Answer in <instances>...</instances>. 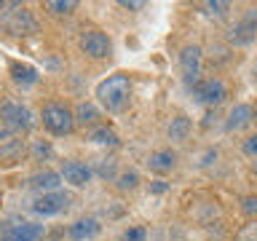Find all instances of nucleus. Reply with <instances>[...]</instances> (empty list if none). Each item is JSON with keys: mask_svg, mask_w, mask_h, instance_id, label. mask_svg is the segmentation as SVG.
Returning <instances> with one entry per match:
<instances>
[{"mask_svg": "<svg viewBox=\"0 0 257 241\" xmlns=\"http://www.w3.org/2000/svg\"><path fill=\"white\" fill-rule=\"evenodd\" d=\"M132 91H134V83L126 72H115V75H107L104 80L96 83V102L102 104L107 112L118 115L123 112L128 104H132Z\"/></svg>", "mask_w": 257, "mask_h": 241, "instance_id": "f257e3e1", "label": "nucleus"}, {"mask_svg": "<svg viewBox=\"0 0 257 241\" xmlns=\"http://www.w3.org/2000/svg\"><path fill=\"white\" fill-rule=\"evenodd\" d=\"M40 124L51 137H70L75 132V110L64 102H46L40 110Z\"/></svg>", "mask_w": 257, "mask_h": 241, "instance_id": "f03ea898", "label": "nucleus"}, {"mask_svg": "<svg viewBox=\"0 0 257 241\" xmlns=\"http://www.w3.org/2000/svg\"><path fill=\"white\" fill-rule=\"evenodd\" d=\"M0 124H3L14 137H22L35 129L38 118L27 104L16 102V99H0Z\"/></svg>", "mask_w": 257, "mask_h": 241, "instance_id": "7ed1b4c3", "label": "nucleus"}, {"mask_svg": "<svg viewBox=\"0 0 257 241\" xmlns=\"http://www.w3.org/2000/svg\"><path fill=\"white\" fill-rule=\"evenodd\" d=\"M0 24H3V30L14 38H30L40 30L35 14L22 3H8V11H6L3 19H0Z\"/></svg>", "mask_w": 257, "mask_h": 241, "instance_id": "20e7f679", "label": "nucleus"}, {"mask_svg": "<svg viewBox=\"0 0 257 241\" xmlns=\"http://www.w3.org/2000/svg\"><path fill=\"white\" fill-rule=\"evenodd\" d=\"M46 225L22 217H6L0 220V241H43Z\"/></svg>", "mask_w": 257, "mask_h": 241, "instance_id": "39448f33", "label": "nucleus"}, {"mask_svg": "<svg viewBox=\"0 0 257 241\" xmlns=\"http://www.w3.org/2000/svg\"><path fill=\"white\" fill-rule=\"evenodd\" d=\"M180 70H182V83L188 91H193L204 80V48L198 43H188L180 51Z\"/></svg>", "mask_w": 257, "mask_h": 241, "instance_id": "423d86ee", "label": "nucleus"}, {"mask_svg": "<svg viewBox=\"0 0 257 241\" xmlns=\"http://www.w3.org/2000/svg\"><path fill=\"white\" fill-rule=\"evenodd\" d=\"M78 48L88 56V59L102 62V59H110L112 56V38L99 27H86V30H80V35H78Z\"/></svg>", "mask_w": 257, "mask_h": 241, "instance_id": "0eeeda50", "label": "nucleus"}, {"mask_svg": "<svg viewBox=\"0 0 257 241\" xmlns=\"http://www.w3.org/2000/svg\"><path fill=\"white\" fill-rule=\"evenodd\" d=\"M254 40H257V6L246 8L244 16H241V19L228 30V46L230 48L252 46Z\"/></svg>", "mask_w": 257, "mask_h": 241, "instance_id": "6e6552de", "label": "nucleus"}, {"mask_svg": "<svg viewBox=\"0 0 257 241\" xmlns=\"http://www.w3.org/2000/svg\"><path fill=\"white\" fill-rule=\"evenodd\" d=\"M193 96H196V102L198 104H204V107H220V104L228 99V83H225L222 78H217V75H209L204 78L201 83L190 91Z\"/></svg>", "mask_w": 257, "mask_h": 241, "instance_id": "1a4fd4ad", "label": "nucleus"}, {"mask_svg": "<svg viewBox=\"0 0 257 241\" xmlns=\"http://www.w3.org/2000/svg\"><path fill=\"white\" fill-rule=\"evenodd\" d=\"M70 193L64 190H54V193H43V196H35L30 204V212L40 217V220H46V217H56L62 212H67L70 209Z\"/></svg>", "mask_w": 257, "mask_h": 241, "instance_id": "9d476101", "label": "nucleus"}, {"mask_svg": "<svg viewBox=\"0 0 257 241\" xmlns=\"http://www.w3.org/2000/svg\"><path fill=\"white\" fill-rule=\"evenodd\" d=\"M59 174H62L64 185H70V188H75V190L88 188V185H91V180H94V169H91V164H86V161H78V158L62 161Z\"/></svg>", "mask_w": 257, "mask_h": 241, "instance_id": "9b49d317", "label": "nucleus"}, {"mask_svg": "<svg viewBox=\"0 0 257 241\" xmlns=\"http://www.w3.org/2000/svg\"><path fill=\"white\" fill-rule=\"evenodd\" d=\"M252 126H254V104H249V102L233 104L228 118H225V132L238 134V132H246V129H252Z\"/></svg>", "mask_w": 257, "mask_h": 241, "instance_id": "f8f14e48", "label": "nucleus"}, {"mask_svg": "<svg viewBox=\"0 0 257 241\" xmlns=\"http://www.w3.org/2000/svg\"><path fill=\"white\" fill-rule=\"evenodd\" d=\"M30 156V142L24 137H11L0 145V166H16Z\"/></svg>", "mask_w": 257, "mask_h": 241, "instance_id": "ddd939ff", "label": "nucleus"}, {"mask_svg": "<svg viewBox=\"0 0 257 241\" xmlns=\"http://www.w3.org/2000/svg\"><path fill=\"white\" fill-rule=\"evenodd\" d=\"M62 174L54 172V169H43V172H35L27 180V188L35 190L38 196H43V193H54V190H62Z\"/></svg>", "mask_w": 257, "mask_h": 241, "instance_id": "4468645a", "label": "nucleus"}, {"mask_svg": "<svg viewBox=\"0 0 257 241\" xmlns=\"http://www.w3.org/2000/svg\"><path fill=\"white\" fill-rule=\"evenodd\" d=\"M102 233V222L96 220V217H80V220H75L67 228V236L70 241H91Z\"/></svg>", "mask_w": 257, "mask_h": 241, "instance_id": "2eb2a0df", "label": "nucleus"}, {"mask_svg": "<svg viewBox=\"0 0 257 241\" xmlns=\"http://www.w3.org/2000/svg\"><path fill=\"white\" fill-rule=\"evenodd\" d=\"M148 169H150L153 174H158V177L174 172V169H177V153L169 150V148L150 153V156H148Z\"/></svg>", "mask_w": 257, "mask_h": 241, "instance_id": "dca6fc26", "label": "nucleus"}, {"mask_svg": "<svg viewBox=\"0 0 257 241\" xmlns=\"http://www.w3.org/2000/svg\"><path fill=\"white\" fill-rule=\"evenodd\" d=\"M11 80L19 88H32L40 80V72L32 67V64H24V62H11Z\"/></svg>", "mask_w": 257, "mask_h": 241, "instance_id": "f3484780", "label": "nucleus"}, {"mask_svg": "<svg viewBox=\"0 0 257 241\" xmlns=\"http://www.w3.org/2000/svg\"><path fill=\"white\" fill-rule=\"evenodd\" d=\"M72 110H75V124H78V126L88 129V132H91V129H96V126H102V124H99L102 112H99V107H96L94 102H78Z\"/></svg>", "mask_w": 257, "mask_h": 241, "instance_id": "a211bd4d", "label": "nucleus"}, {"mask_svg": "<svg viewBox=\"0 0 257 241\" xmlns=\"http://www.w3.org/2000/svg\"><path fill=\"white\" fill-rule=\"evenodd\" d=\"M193 134V120L188 115H174L169 120V129H166V137L172 142H188Z\"/></svg>", "mask_w": 257, "mask_h": 241, "instance_id": "6ab92c4d", "label": "nucleus"}, {"mask_svg": "<svg viewBox=\"0 0 257 241\" xmlns=\"http://www.w3.org/2000/svg\"><path fill=\"white\" fill-rule=\"evenodd\" d=\"M86 140L91 142V145H99V148H118L120 145V137L115 134V129H110V126H96L91 129V132L86 134Z\"/></svg>", "mask_w": 257, "mask_h": 241, "instance_id": "aec40b11", "label": "nucleus"}, {"mask_svg": "<svg viewBox=\"0 0 257 241\" xmlns=\"http://www.w3.org/2000/svg\"><path fill=\"white\" fill-rule=\"evenodd\" d=\"M91 169H94V177H99V180H104V182H115L118 180V161L112 158V156H102V158H96L94 164H91Z\"/></svg>", "mask_w": 257, "mask_h": 241, "instance_id": "412c9836", "label": "nucleus"}, {"mask_svg": "<svg viewBox=\"0 0 257 241\" xmlns=\"http://www.w3.org/2000/svg\"><path fill=\"white\" fill-rule=\"evenodd\" d=\"M30 161H35V164H46V161L54 158V145L48 140H32L30 142Z\"/></svg>", "mask_w": 257, "mask_h": 241, "instance_id": "4be33fe9", "label": "nucleus"}, {"mask_svg": "<svg viewBox=\"0 0 257 241\" xmlns=\"http://www.w3.org/2000/svg\"><path fill=\"white\" fill-rule=\"evenodd\" d=\"M140 182H142V177L137 169H123V172L118 174V180H115V188L120 193H134L137 188H140Z\"/></svg>", "mask_w": 257, "mask_h": 241, "instance_id": "5701e85b", "label": "nucleus"}, {"mask_svg": "<svg viewBox=\"0 0 257 241\" xmlns=\"http://www.w3.org/2000/svg\"><path fill=\"white\" fill-rule=\"evenodd\" d=\"M198 8H201L204 16H209V19H225L233 6L228 3V0H206V3H201Z\"/></svg>", "mask_w": 257, "mask_h": 241, "instance_id": "b1692460", "label": "nucleus"}, {"mask_svg": "<svg viewBox=\"0 0 257 241\" xmlns=\"http://www.w3.org/2000/svg\"><path fill=\"white\" fill-rule=\"evenodd\" d=\"M43 8L51 16H70L78 8V3H75V0H46Z\"/></svg>", "mask_w": 257, "mask_h": 241, "instance_id": "393cba45", "label": "nucleus"}, {"mask_svg": "<svg viewBox=\"0 0 257 241\" xmlns=\"http://www.w3.org/2000/svg\"><path fill=\"white\" fill-rule=\"evenodd\" d=\"M148 238V230L142 228V225H128V228L120 233L118 241H145Z\"/></svg>", "mask_w": 257, "mask_h": 241, "instance_id": "a878e982", "label": "nucleus"}, {"mask_svg": "<svg viewBox=\"0 0 257 241\" xmlns=\"http://www.w3.org/2000/svg\"><path fill=\"white\" fill-rule=\"evenodd\" d=\"M238 209L246 217H257V196H244V198L238 201Z\"/></svg>", "mask_w": 257, "mask_h": 241, "instance_id": "bb28decb", "label": "nucleus"}, {"mask_svg": "<svg viewBox=\"0 0 257 241\" xmlns=\"http://www.w3.org/2000/svg\"><path fill=\"white\" fill-rule=\"evenodd\" d=\"M241 150H244V156L257 158V134H249L244 140V145H241Z\"/></svg>", "mask_w": 257, "mask_h": 241, "instance_id": "cd10ccee", "label": "nucleus"}, {"mask_svg": "<svg viewBox=\"0 0 257 241\" xmlns=\"http://www.w3.org/2000/svg\"><path fill=\"white\" fill-rule=\"evenodd\" d=\"M169 188H172V182H166L164 177H158V180L150 182V193H153V196H164Z\"/></svg>", "mask_w": 257, "mask_h": 241, "instance_id": "c85d7f7f", "label": "nucleus"}, {"mask_svg": "<svg viewBox=\"0 0 257 241\" xmlns=\"http://www.w3.org/2000/svg\"><path fill=\"white\" fill-rule=\"evenodd\" d=\"M118 6H120V8H126V11H140V8H145L142 0H120Z\"/></svg>", "mask_w": 257, "mask_h": 241, "instance_id": "c756f323", "label": "nucleus"}, {"mask_svg": "<svg viewBox=\"0 0 257 241\" xmlns=\"http://www.w3.org/2000/svg\"><path fill=\"white\" fill-rule=\"evenodd\" d=\"M11 137H14V134L8 132V129H6L3 124H0V145H3V142H8V140H11Z\"/></svg>", "mask_w": 257, "mask_h": 241, "instance_id": "7c9ffc66", "label": "nucleus"}, {"mask_svg": "<svg viewBox=\"0 0 257 241\" xmlns=\"http://www.w3.org/2000/svg\"><path fill=\"white\" fill-rule=\"evenodd\" d=\"M6 11H8V3H3V0H0V19L6 16Z\"/></svg>", "mask_w": 257, "mask_h": 241, "instance_id": "2f4dec72", "label": "nucleus"}, {"mask_svg": "<svg viewBox=\"0 0 257 241\" xmlns=\"http://www.w3.org/2000/svg\"><path fill=\"white\" fill-rule=\"evenodd\" d=\"M249 169H252V174H257V158L252 161V166H249Z\"/></svg>", "mask_w": 257, "mask_h": 241, "instance_id": "473e14b6", "label": "nucleus"}, {"mask_svg": "<svg viewBox=\"0 0 257 241\" xmlns=\"http://www.w3.org/2000/svg\"><path fill=\"white\" fill-rule=\"evenodd\" d=\"M254 120H257V104H254Z\"/></svg>", "mask_w": 257, "mask_h": 241, "instance_id": "72a5a7b5", "label": "nucleus"}, {"mask_svg": "<svg viewBox=\"0 0 257 241\" xmlns=\"http://www.w3.org/2000/svg\"><path fill=\"white\" fill-rule=\"evenodd\" d=\"M254 75H257V62H254Z\"/></svg>", "mask_w": 257, "mask_h": 241, "instance_id": "f704fd0d", "label": "nucleus"}]
</instances>
